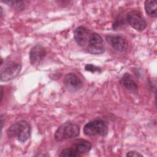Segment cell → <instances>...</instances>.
I'll list each match as a JSON object with an SVG mask.
<instances>
[{"mask_svg":"<svg viewBox=\"0 0 157 157\" xmlns=\"http://www.w3.org/2000/svg\"><path fill=\"white\" fill-rule=\"evenodd\" d=\"M91 33L83 26L77 27L74 31V37L76 43L80 47H85L88 44V40Z\"/></svg>","mask_w":157,"mask_h":157,"instance_id":"cell-10","label":"cell"},{"mask_svg":"<svg viewBox=\"0 0 157 157\" xmlns=\"http://www.w3.org/2000/svg\"><path fill=\"white\" fill-rule=\"evenodd\" d=\"M87 52L93 55H99L104 52V45L102 37L98 33H91L86 45Z\"/></svg>","mask_w":157,"mask_h":157,"instance_id":"cell-5","label":"cell"},{"mask_svg":"<svg viewBox=\"0 0 157 157\" xmlns=\"http://www.w3.org/2000/svg\"><path fill=\"white\" fill-rule=\"evenodd\" d=\"M85 69L86 71H90V72H94L96 71H101V69L94 65H93L91 64H86L85 67Z\"/></svg>","mask_w":157,"mask_h":157,"instance_id":"cell-16","label":"cell"},{"mask_svg":"<svg viewBox=\"0 0 157 157\" xmlns=\"http://www.w3.org/2000/svg\"><path fill=\"white\" fill-rule=\"evenodd\" d=\"M64 84L67 90L71 92H75L83 86L81 79L74 73H68L64 77Z\"/></svg>","mask_w":157,"mask_h":157,"instance_id":"cell-9","label":"cell"},{"mask_svg":"<svg viewBox=\"0 0 157 157\" xmlns=\"http://www.w3.org/2000/svg\"><path fill=\"white\" fill-rule=\"evenodd\" d=\"M127 23L135 29L141 31H143L147 26V23L140 13L137 10H131L127 13L126 18Z\"/></svg>","mask_w":157,"mask_h":157,"instance_id":"cell-6","label":"cell"},{"mask_svg":"<svg viewBox=\"0 0 157 157\" xmlns=\"http://www.w3.org/2000/svg\"><path fill=\"white\" fill-rule=\"evenodd\" d=\"M122 85L126 89L129 90H134L137 88L136 83L131 78V75L128 73H125L120 80Z\"/></svg>","mask_w":157,"mask_h":157,"instance_id":"cell-13","label":"cell"},{"mask_svg":"<svg viewBox=\"0 0 157 157\" xmlns=\"http://www.w3.org/2000/svg\"><path fill=\"white\" fill-rule=\"evenodd\" d=\"M59 156H71V157H78L81 156L82 155L78 153L75 150H74L72 147L66 148L63 150L61 154L59 155Z\"/></svg>","mask_w":157,"mask_h":157,"instance_id":"cell-15","label":"cell"},{"mask_svg":"<svg viewBox=\"0 0 157 157\" xmlns=\"http://www.w3.org/2000/svg\"><path fill=\"white\" fill-rule=\"evenodd\" d=\"M45 49L42 45L37 44L33 47L29 52V60L33 66L39 65L46 56Z\"/></svg>","mask_w":157,"mask_h":157,"instance_id":"cell-8","label":"cell"},{"mask_svg":"<svg viewBox=\"0 0 157 157\" xmlns=\"http://www.w3.org/2000/svg\"><path fill=\"white\" fill-rule=\"evenodd\" d=\"M21 69V64L15 61H7L1 66V81L7 82L15 78L20 73Z\"/></svg>","mask_w":157,"mask_h":157,"instance_id":"cell-4","label":"cell"},{"mask_svg":"<svg viewBox=\"0 0 157 157\" xmlns=\"http://www.w3.org/2000/svg\"><path fill=\"white\" fill-rule=\"evenodd\" d=\"M80 133V128L77 124L66 122L59 126L55 133V139L60 142L63 140L77 137Z\"/></svg>","mask_w":157,"mask_h":157,"instance_id":"cell-2","label":"cell"},{"mask_svg":"<svg viewBox=\"0 0 157 157\" xmlns=\"http://www.w3.org/2000/svg\"><path fill=\"white\" fill-rule=\"evenodd\" d=\"M2 95H3V90H2V88L1 87V100L2 99Z\"/></svg>","mask_w":157,"mask_h":157,"instance_id":"cell-18","label":"cell"},{"mask_svg":"<svg viewBox=\"0 0 157 157\" xmlns=\"http://www.w3.org/2000/svg\"><path fill=\"white\" fill-rule=\"evenodd\" d=\"M106 41L116 50L120 52H126L128 49V42L126 39L118 35H107Z\"/></svg>","mask_w":157,"mask_h":157,"instance_id":"cell-7","label":"cell"},{"mask_svg":"<svg viewBox=\"0 0 157 157\" xmlns=\"http://www.w3.org/2000/svg\"><path fill=\"white\" fill-rule=\"evenodd\" d=\"M71 147L82 155L90 151L91 148V144L85 139H78L72 144Z\"/></svg>","mask_w":157,"mask_h":157,"instance_id":"cell-11","label":"cell"},{"mask_svg":"<svg viewBox=\"0 0 157 157\" xmlns=\"http://www.w3.org/2000/svg\"><path fill=\"white\" fill-rule=\"evenodd\" d=\"M83 133L88 136L99 135L105 137L108 134V127L103 120L96 119L89 121L85 125Z\"/></svg>","mask_w":157,"mask_h":157,"instance_id":"cell-3","label":"cell"},{"mask_svg":"<svg viewBox=\"0 0 157 157\" xmlns=\"http://www.w3.org/2000/svg\"><path fill=\"white\" fill-rule=\"evenodd\" d=\"M3 2L8 4L9 6L12 7L16 10L21 11L23 10L24 9V4L23 1H2Z\"/></svg>","mask_w":157,"mask_h":157,"instance_id":"cell-14","label":"cell"},{"mask_svg":"<svg viewBox=\"0 0 157 157\" xmlns=\"http://www.w3.org/2000/svg\"><path fill=\"white\" fill-rule=\"evenodd\" d=\"M144 7L147 15L152 18L157 16L156 1L155 0H147L144 2Z\"/></svg>","mask_w":157,"mask_h":157,"instance_id":"cell-12","label":"cell"},{"mask_svg":"<svg viewBox=\"0 0 157 157\" xmlns=\"http://www.w3.org/2000/svg\"><path fill=\"white\" fill-rule=\"evenodd\" d=\"M31 134V126L25 121L21 120L11 125L7 130V135L10 138H16L20 142H26Z\"/></svg>","mask_w":157,"mask_h":157,"instance_id":"cell-1","label":"cell"},{"mask_svg":"<svg viewBox=\"0 0 157 157\" xmlns=\"http://www.w3.org/2000/svg\"><path fill=\"white\" fill-rule=\"evenodd\" d=\"M127 156H142V155L136 151H129L126 154Z\"/></svg>","mask_w":157,"mask_h":157,"instance_id":"cell-17","label":"cell"}]
</instances>
